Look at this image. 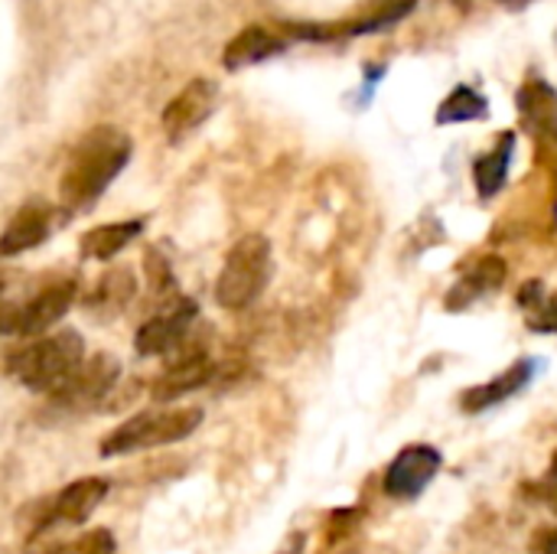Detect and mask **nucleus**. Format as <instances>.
Returning <instances> with one entry per match:
<instances>
[{"instance_id": "nucleus-1", "label": "nucleus", "mask_w": 557, "mask_h": 554, "mask_svg": "<svg viewBox=\"0 0 557 554\" xmlns=\"http://www.w3.org/2000/svg\"><path fill=\"white\" fill-rule=\"evenodd\" d=\"M131 137L121 131V127H95L88 131L72 157H69V167L62 173V183H59V202L65 212H78V209H88L95 206V199H101V193L117 180V173L127 167L131 160Z\"/></svg>"}, {"instance_id": "nucleus-2", "label": "nucleus", "mask_w": 557, "mask_h": 554, "mask_svg": "<svg viewBox=\"0 0 557 554\" xmlns=\"http://www.w3.org/2000/svg\"><path fill=\"white\" fill-rule=\"evenodd\" d=\"M85 362V343L75 330H59L52 336L29 340L26 346L13 349L7 356V376L20 385L55 395Z\"/></svg>"}, {"instance_id": "nucleus-3", "label": "nucleus", "mask_w": 557, "mask_h": 554, "mask_svg": "<svg viewBox=\"0 0 557 554\" xmlns=\"http://www.w3.org/2000/svg\"><path fill=\"white\" fill-rule=\"evenodd\" d=\"M202 421L199 408H157L140 411L127 421H121L98 447L101 457H127L153 447H166L176 441H186Z\"/></svg>"}, {"instance_id": "nucleus-4", "label": "nucleus", "mask_w": 557, "mask_h": 554, "mask_svg": "<svg viewBox=\"0 0 557 554\" xmlns=\"http://www.w3.org/2000/svg\"><path fill=\"white\" fill-rule=\"evenodd\" d=\"M271 281V242L264 235H245L225 255L215 281V300L225 310L251 307Z\"/></svg>"}, {"instance_id": "nucleus-5", "label": "nucleus", "mask_w": 557, "mask_h": 554, "mask_svg": "<svg viewBox=\"0 0 557 554\" xmlns=\"http://www.w3.org/2000/svg\"><path fill=\"white\" fill-rule=\"evenodd\" d=\"M108 496V480L101 477H85L69 483L65 490H59L49 500L33 503L23 516H20V529L26 532V539H36L49 529H65V526H82L91 519V513L104 503Z\"/></svg>"}, {"instance_id": "nucleus-6", "label": "nucleus", "mask_w": 557, "mask_h": 554, "mask_svg": "<svg viewBox=\"0 0 557 554\" xmlns=\"http://www.w3.org/2000/svg\"><path fill=\"white\" fill-rule=\"evenodd\" d=\"M196 313H199V310H196V304H193L189 297H173L170 304H163V307L137 330V336H134L137 353H140V356H163V353H173V349L186 340V333H189Z\"/></svg>"}, {"instance_id": "nucleus-7", "label": "nucleus", "mask_w": 557, "mask_h": 554, "mask_svg": "<svg viewBox=\"0 0 557 554\" xmlns=\"http://www.w3.org/2000/svg\"><path fill=\"white\" fill-rule=\"evenodd\" d=\"M121 379V362L108 353H98L78 366V372L52 395L55 405L62 408H88L98 405L104 395H111L114 382Z\"/></svg>"}, {"instance_id": "nucleus-8", "label": "nucleus", "mask_w": 557, "mask_h": 554, "mask_svg": "<svg viewBox=\"0 0 557 554\" xmlns=\"http://www.w3.org/2000/svg\"><path fill=\"white\" fill-rule=\"evenodd\" d=\"M441 470V454L428 444H414V447H405L388 473H385V493L392 500H418L437 477Z\"/></svg>"}, {"instance_id": "nucleus-9", "label": "nucleus", "mask_w": 557, "mask_h": 554, "mask_svg": "<svg viewBox=\"0 0 557 554\" xmlns=\"http://www.w3.org/2000/svg\"><path fill=\"white\" fill-rule=\"evenodd\" d=\"M219 104V85L212 78H193L163 111V131L170 140H183L193 134Z\"/></svg>"}, {"instance_id": "nucleus-10", "label": "nucleus", "mask_w": 557, "mask_h": 554, "mask_svg": "<svg viewBox=\"0 0 557 554\" xmlns=\"http://www.w3.org/2000/svg\"><path fill=\"white\" fill-rule=\"evenodd\" d=\"M75 297H78V284L75 281H59V284L42 287L33 300L20 304L16 336H42V333H49V327H55L69 313Z\"/></svg>"}, {"instance_id": "nucleus-11", "label": "nucleus", "mask_w": 557, "mask_h": 554, "mask_svg": "<svg viewBox=\"0 0 557 554\" xmlns=\"http://www.w3.org/2000/svg\"><path fill=\"white\" fill-rule=\"evenodd\" d=\"M52 232V206L46 202H26L23 209H16V216L7 222L3 235H0V258H13L23 255L36 245H42Z\"/></svg>"}, {"instance_id": "nucleus-12", "label": "nucleus", "mask_w": 557, "mask_h": 554, "mask_svg": "<svg viewBox=\"0 0 557 554\" xmlns=\"http://www.w3.org/2000/svg\"><path fill=\"white\" fill-rule=\"evenodd\" d=\"M212 372L215 369H212L209 356L202 349H193V353L180 356L170 369H163V376L150 385V395H153V402H173V398L206 385L212 379Z\"/></svg>"}, {"instance_id": "nucleus-13", "label": "nucleus", "mask_w": 557, "mask_h": 554, "mask_svg": "<svg viewBox=\"0 0 557 554\" xmlns=\"http://www.w3.org/2000/svg\"><path fill=\"white\" fill-rule=\"evenodd\" d=\"M532 376H535V362H529V359L516 362L512 369H506V372L496 376L493 382H486V385H480V389H470V392L463 395V411L476 415V411H486V408H493V405L512 398L516 392H522V389L532 382Z\"/></svg>"}, {"instance_id": "nucleus-14", "label": "nucleus", "mask_w": 557, "mask_h": 554, "mask_svg": "<svg viewBox=\"0 0 557 554\" xmlns=\"http://www.w3.org/2000/svg\"><path fill=\"white\" fill-rule=\"evenodd\" d=\"M134 291H137V278L127 268H111L95 284V291H88L85 310L98 313V317H114V313H121L134 300Z\"/></svg>"}, {"instance_id": "nucleus-15", "label": "nucleus", "mask_w": 557, "mask_h": 554, "mask_svg": "<svg viewBox=\"0 0 557 554\" xmlns=\"http://www.w3.org/2000/svg\"><path fill=\"white\" fill-rule=\"evenodd\" d=\"M144 232V222L140 219H127V222H108V225H98L91 232L82 235V258H91V261H111L117 251H124L137 235Z\"/></svg>"}, {"instance_id": "nucleus-16", "label": "nucleus", "mask_w": 557, "mask_h": 554, "mask_svg": "<svg viewBox=\"0 0 557 554\" xmlns=\"http://www.w3.org/2000/svg\"><path fill=\"white\" fill-rule=\"evenodd\" d=\"M281 49H284V42L277 36H271L261 26H248L225 46L222 62H225V69H245V65H255V62H264V59L277 56Z\"/></svg>"}, {"instance_id": "nucleus-17", "label": "nucleus", "mask_w": 557, "mask_h": 554, "mask_svg": "<svg viewBox=\"0 0 557 554\" xmlns=\"http://www.w3.org/2000/svg\"><path fill=\"white\" fill-rule=\"evenodd\" d=\"M503 278H506V264L499 261V258H486V261H480L454 291H450V297H447V307L450 310H463L470 300H476V297H483V294H490V291H496L499 284H503Z\"/></svg>"}, {"instance_id": "nucleus-18", "label": "nucleus", "mask_w": 557, "mask_h": 554, "mask_svg": "<svg viewBox=\"0 0 557 554\" xmlns=\"http://www.w3.org/2000/svg\"><path fill=\"white\" fill-rule=\"evenodd\" d=\"M512 144H516V137H512V134H506V137L496 144V150H490L486 157H480V160H476V167H473V180H476V193H480L483 199L496 196V193L506 186L509 163H512Z\"/></svg>"}, {"instance_id": "nucleus-19", "label": "nucleus", "mask_w": 557, "mask_h": 554, "mask_svg": "<svg viewBox=\"0 0 557 554\" xmlns=\"http://www.w3.org/2000/svg\"><path fill=\"white\" fill-rule=\"evenodd\" d=\"M483 114H486V98L476 95V91L467 88V85L454 88V91L444 98V104L437 108V121H441V124H460V121L483 118Z\"/></svg>"}, {"instance_id": "nucleus-20", "label": "nucleus", "mask_w": 557, "mask_h": 554, "mask_svg": "<svg viewBox=\"0 0 557 554\" xmlns=\"http://www.w3.org/2000/svg\"><path fill=\"white\" fill-rule=\"evenodd\" d=\"M522 307L529 310V327L539 333H557V297H548L542 284L522 287Z\"/></svg>"}, {"instance_id": "nucleus-21", "label": "nucleus", "mask_w": 557, "mask_h": 554, "mask_svg": "<svg viewBox=\"0 0 557 554\" xmlns=\"http://www.w3.org/2000/svg\"><path fill=\"white\" fill-rule=\"evenodd\" d=\"M418 0H379L375 10H369L362 20H356L349 26V33H382L388 26H395L398 20H405L414 10Z\"/></svg>"}, {"instance_id": "nucleus-22", "label": "nucleus", "mask_w": 557, "mask_h": 554, "mask_svg": "<svg viewBox=\"0 0 557 554\" xmlns=\"http://www.w3.org/2000/svg\"><path fill=\"white\" fill-rule=\"evenodd\" d=\"M42 554H114V539H111L108 529H95V532L78 535V539L69 542V545H59V549Z\"/></svg>"}, {"instance_id": "nucleus-23", "label": "nucleus", "mask_w": 557, "mask_h": 554, "mask_svg": "<svg viewBox=\"0 0 557 554\" xmlns=\"http://www.w3.org/2000/svg\"><path fill=\"white\" fill-rule=\"evenodd\" d=\"M147 274H150V284H153V291H173V271H170V264L166 261H160V255L157 251H147Z\"/></svg>"}, {"instance_id": "nucleus-24", "label": "nucleus", "mask_w": 557, "mask_h": 554, "mask_svg": "<svg viewBox=\"0 0 557 554\" xmlns=\"http://www.w3.org/2000/svg\"><path fill=\"white\" fill-rule=\"evenodd\" d=\"M20 327V304L0 300V336H16Z\"/></svg>"}, {"instance_id": "nucleus-25", "label": "nucleus", "mask_w": 557, "mask_h": 554, "mask_svg": "<svg viewBox=\"0 0 557 554\" xmlns=\"http://www.w3.org/2000/svg\"><path fill=\"white\" fill-rule=\"evenodd\" d=\"M542 493H545V500L557 509V457L555 464H552V470H548V477H545V483H542Z\"/></svg>"}, {"instance_id": "nucleus-26", "label": "nucleus", "mask_w": 557, "mask_h": 554, "mask_svg": "<svg viewBox=\"0 0 557 554\" xmlns=\"http://www.w3.org/2000/svg\"><path fill=\"white\" fill-rule=\"evenodd\" d=\"M545 554H557V532L555 535H548V542H545Z\"/></svg>"}, {"instance_id": "nucleus-27", "label": "nucleus", "mask_w": 557, "mask_h": 554, "mask_svg": "<svg viewBox=\"0 0 557 554\" xmlns=\"http://www.w3.org/2000/svg\"><path fill=\"white\" fill-rule=\"evenodd\" d=\"M506 3H512V7H525L529 0H506Z\"/></svg>"}]
</instances>
